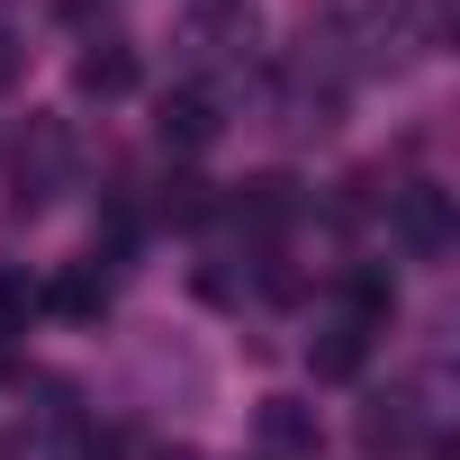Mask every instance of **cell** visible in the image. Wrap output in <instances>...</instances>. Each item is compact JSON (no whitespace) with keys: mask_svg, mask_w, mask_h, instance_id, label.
Returning a JSON list of instances; mask_svg holds the SVG:
<instances>
[{"mask_svg":"<svg viewBox=\"0 0 460 460\" xmlns=\"http://www.w3.org/2000/svg\"><path fill=\"white\" fill-rule=\"evenodd\" d=\"M262 442L289 460H316V406L307 397H262Z\"/></svg>","mask_w":460,"mask_h":460,"instance_id":"52a82bcc","label":"cell"},{"mask_svg":"<svg viewBox=\"0 0 460 460\" xmlns=\"http://www.w3.org/2000/svg\"><path fill=\"white\" fill-rule=\"evenodd\" d=\"M217 91L208 82H181V91H163V109H154V136L172 145V154H199V145H217Z\"/></svg>","mask_w":460,"mask_h":460,"instance_id":"7a4b0ae2","label":"cell"},{"mask_svg":"<svg viewBox=\"0 0 460 460\" xmlns=\"http://www.w3.org/2000/svg\"><path fill=\"white\" fill-rule=\"evenodd\" d=\"M55 10H64V19H73V28H91V19H100V10H109V0H55Z\"/></svg>","mask_w":460,"mask_h":460,"instance_id":"4fadbf2b","label":"cell"},{"mask_svg":"<svg viewBox=\"0 0 460 460\" xmlns=\"http://www.w3.org/2000/svg\"><path fill=\"white\" fill-rule=\"evenodd\" d=\"M226 217H235V226H253V235H280V226L298 217V181L262 172V181H244L235 199H226Z\"/></svg>","mask_w":460,"mask_h":460,"instance_id":"277c9868","label":"cell"},{"mask_svg":"<svg viewBox=\"0 0 460 460\" xmlns=\"http://www.w3.org/2000/svg\"><path fill=\"white\" fill-rule=\"evenodd\" d=\"M451 235H460V217H451V190H433V181L397 190V244H406L415 262H442V253H451Z\"/></svg>","mask_w":460,"mask_h":460,"instance_id":"6da1fadb","label":"cell"},{"mask_svg":"<svg viewBox=\"0 0 460 460\" xmlns=\"http://www.w3.org/2000/svg\"><path fill=\"white\" fill-rule=\"evenodd\" d=\"M55 307H64V316H100V307H109L100 262H91V271H73V280H55Z\"/></svg>","mask_w":460,"mask_h":460,"instance_id":"8fae6325","label":"cell"},{"mask_svg":"<svg viewBox=\"0 0 460 460\" xmlns=\"http://www.w3.org/2000/svg\"><path fill=\"white\" fill-rule=\"evenodd\" d=\"M64 154H73V136H64L55 118H37V136L19 145V208H37V199L64 181Z\"/></svg>","mask_w":460,"mask_h":460,"instance_id":"5b68a950","label":"cell"},{"mask_svg":"<svg viewBox=\"0 0 460 460\" xmlns=\"http://www.w3.org/2000/svg\"><path fill=\"white\" fill-rule=\"evenodd\" d=\"M19 82H28V46H19V37H10V28H0V100H10V91H19Z\"/></svg>","mask_w":460,"mask_h":460,"instance_id":"7c38bea8","label":"cell"},{"mask_svg":"<svg viewBox=\"0 0 460 460\" xmlns=\"http://www.w3.org/2000/svg\"><path fill=\"white\" fill-rule=\"evenodd\" d=\"M406 442H415L406 397H370V406H361V451H370V460H388V451H406Z\"/></svg>","mask_w":460,"mask_h":460,"instance_id":"9c48e42d","label":"cell"},{"mask_svg":"<svg viewBox=\"0 0 460 460\" xmlns=\"http://www.w3.org/2000/svg\"><path fill=\"white\" fill-rule=\"evenodd\" d=\"M343 325H361V334H379L388 316H397V280L379 271V262H352L343 271V307H334Z\"/></svg>","mask_w":460,"mask_h":460,"instance_id":"8992f818","label":"cell"},{"mask_svg":"<svg viewBox=\"0 0 460 460\" xmlns=\"http://www.w3.org/2000/svg\"><path fill=\"white\" fill-rule=\"evenodd\" d=\"M163 217H172V226H199V217H217L208 181H199V172H172V181H163Z\"/></svg>","mask_w":460,"mask_h":460,"instance_id":"30bf717a","label":"cell"},{"mask_svg":"<svg viewBox=\"0 0 460 460\" xmlns=\"http://www.w3.org/2000/svg\"><path fill=\"white\" fill-rule=\"evenodd\" d=\"M163 460H190V451H163Z\"/></svg>","mask_w":460,"mask_h":460,"instance_id":"5bb4252c","label":"cell"},{"mask_svg":"<svg viewBox=\"0 0 460 460\" xmlns=\"http://www.w3.org/2000/svg\"><path fill=\"white\" fill-rule=\"evenodd\" d=\"M73 91H82V100H127V91H136V46H127V37H82Z\"/></svg>","mask_w":460,"mask_h":460,"instance_id":"3957f363","label":"cell"},{"mask_svg":"<svg viewBox=\"0 0 460 460\" xmlns=\"http://www.w3.org/2000/svg\"><path fill=\"white\" fill-rule=\"evenodd\" d=\"M307 361H316V379H361L370 334H361V325H343V316H325V334L307 343Z\"/></svg>","mask_w":460,"mask_h":460,"instance_id":"ba28073f","label":"cell"}]
</instances>
